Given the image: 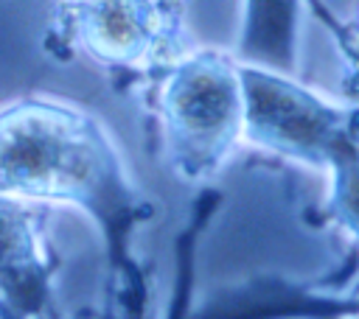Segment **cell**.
Wrapping results in <instances>:
<instances>
[{
    "instance_id": "cell-1",
    "label": "cell",
    "mask_w": 359,
    "mask_h": 319,
    "mask_svg": "<svg viewBox=\"0 0 359 319\" xmlns=\"http://www.w3.org/2000/svg\"><path fill=\"white\" fill-rule=\"evenodd\" d=\"M0 196L84 213L104 241L115 319H149L151 288L135 243L157 207L95 112L42 92L3 104Z\"/></svg>"
},
{
    "instance_id": "cell-2",
    "label": "cell",
    "mask_w": 359,
    "mask_h": 319,
    "mask_svg": "<svg viewBox=\"0 0 359 319\" xmlns=\"http://www.w3.org/2000/svg\"><path fill=\"white\" fill-rule=\"evenodd\" d=\"M244 146L325 176L328 221L356 238V104L334 101L289 73L241 62Z\"/></svg>"
},
{
    "instance_id": "cell-3",
    "label": "cell",
    "mask_w": 359,
    "mask_h": 319,
    "mask_svg": "<svg viewBox=\"0 0 359 319\" xmlns=\"http://www.w3.org/2000/svg\"><path fill=\"white\" fill-rule=\"evenodd\" d=\"M151 78L163 162L177 182L205 190L244 146L241 62L222 48H188Z\"/></svg>"
},
{
    "instance_id": "cell-4",
    "label": "cell",
    "mask_w": 359,
    "mask_h": 319,
    "mask_svg": "<svg viewBox=\"0 0 359 319\" xmlns=\"http://www.w3.org/2000/svg\"><path fill=\"white\" fill-rule=\"evenodd\" d=\"M53 34L112 73L151 76L191 48L180 0H62Z\"/></svg>"
},
{
    "instance_id": "cell-5",
    "label": "cell",
    "mask_w": 359,
    "mask_h": 319,
    "mask_svg": "<svg viewBox=\"0 0 359 319\" xmlns=\"http://www.w3.org/2000/svg\"><path fill=\"white\" fill-rule=\"evenodd\" d=\"M53 271L56 257L31 204L0 196V319H65Z\"/></svg>"
},
{
    "instance_id": "cell-6",
    "label": "cell",
    "mask_w": 359,
    "mask_h": 319,
    "mask_svg": "<svg viewBox=\"0 0 359 319\" xmlns=\"http://www.w3.org/2000/svg\"><path fill=\"white\" fill-rule=\"evenodd\" d=\"M188 319H356V288L252 277L213 291Z\"/></svg>"
},
{
    "instance_id": "cell-7",
    "label": "cell",
    "mask_w": 359,
    "mask_h": 319,
    "mask_svg": "<svg viewBox=\"0 0 359 319\" xmlns=\"http://www.w3.org/2000/svg\"><path fill=\"white\" fill-rule=\"evenodd\" d=\"M303 0H244L236 59L294 76Z\"/></svg>"
}]
</instances>
